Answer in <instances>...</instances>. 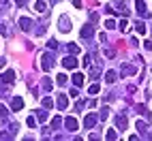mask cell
Here are the masks:
<instances>
[{
	"label": "cell",
	"instance_id": "obj_1",
	"mask_svg": "<svg viewBox=\"0 0 152 141\" xmlns=\"http://www.w3.org/2000/svg\"><path fill=\"white\" fill-rule=\"evenodd\" d=\"M39 62H41V68L43 70H52L54 68V56L52 54H43L41 58H39Z\"/></svg>",
	"mask_w": 152,
	"mask_h": 141
},
{
	"label": "cell",
	"instance_id": "obj_2",
	"mask_svg": "<svg viewBox=\"0 0 152 141\" xmlns=\"http://www.w3.org/2000/svg\"><path fill=\"white\" fill-rule=\"evenodd\" d=\"M135 9H137V13H139L141 17H150V13H148V7H146V2H144V0H137V2H135Z\"/></svg>",
	"mask_w": 152,
	"mask_h": 141
},
{
	"label": "cell",
	"instance_id": "obj_3",
	"mask_svg": "<svg viewBox=\"0 0 152 141\" xmlns=\"http://www.w3.org/2000/svg\"><path fill=\"white\" fill-rule=\"evenodd\" d=\"M116 126H118L120 130H126V126H129V120H126V116L118 113V116H116Z\"/></svg>",
	"mask_w": 152,
	"mask_h": 141
},
{
	"label": "cell",
	"instance_id": "obj_4",
	"mask_svg": "<svg viewBox=\"0 0 152 141\" xmlns=\"http://www.w3.org/2000/svg\"><path fill=\"white\" fill-rule=\"evenodd\" d=\"M62 66H64V68H77V58L66 56V58L62 60Z\"/></svg>",
	"mask_w": 152,
	"mask_h": 141
},
{
	"label": "cell",
	"instance_id": "obj_5",
	"mask_svg": "<svg viewBox=\"0 0 152 141\" xmlns=\"http://www.w3.org/2000/svg\"><path fill=\"white\" fill-rule=\"evenodd\" d=\"M0 81H2V84H13L15 81V73H13V70H4L2 77H0Z\"/></svg>",
	"mask_w": 152,
	"mask_h": 141
},
{
	"label": "cell",
	"instance_id": "obj_6",
	"mask_svg": "<svg viewBox=\"0 0 152 141\" xmlns=\"http://www.w3.org/2000/svg\"><path fill=\"white\" fill-rule=\"evenodd\" d=\"M19 28H22L24 32H28V30L32 28V19H30V17H22V19H19Z\"/></svg>",
	"mask_w": 152,
	"mask_h": 141
},
{
	"label": "cell",
	"instance_id": "obj_7",
	"mask_svg": "<svg viewBox=\"0 0 152 141\" xmlns=\"http://www.w3.org/2000/svg\"><path fill=\"white\" fill-rule=\"evenodd\" d=\"M22 107H24V98H22V96H15V98L11 100V109H13V111H19Z\"/></svg>",
	"mask_w": 152,
	"mask_h": 141
},
{
	"label": "cell",
	"instance_id": "obj_8",
	"mask_svg": "<svg viewBox=\"0 0 152 141\" xmlns=\"http://www.w3.org/2000/svg\"><path fill=\"white\" fill-rule=\"evenodd\" d=\"M60 30H62V32H69V30H71V19L66 15L60 17Z\"/></svg>",
	"mask_w": 152,
	"mask_h": 141
},
{
	"label": "cell",
	"instance_id": "obj_9",
	"mask_svg": "<svg viewBox=\"0 0 152 141\" xmlns=\"http://www.w3.org/2000/svg\"><path fill=\"white\" fill-rule=\"evenodd\" d=\"M64 126H66L69 130H77V126H79V124H77V120H75L73 116H69V118L64 120Z\"/></svg>",
	"mask_w": 152,
	"mask_h": 141
},
{
	"label": "cell",
	"instance_id": "obj_10",
	"mask_svg": "<svg viewBox=\"0 0 152 141\" xmlns=\"http://www.w3.org/2000/svg\"><path fill=\"white\" fill-rule=\"evenodd\" d=\"M94 124H96V116H94V113H88L86 120H84V126H86V128H92Z\"/></svg>",
	"mask_w": 152,
	"mask_h": 141
},
{
	"label": "cell",
	"instance_id": "obj_11",
	"mask_svg": "<svg viewBox=\"0 0 152 141\" xmlns=\"http://www.w3.org/2000/svg\"><path fill=\"white\" fill-rule=\"evenodd\" d=\"M34 11L37 13H45L47 11V4L43 2V0H37V2H34Z\"/></svg>",
	"mask_w": 152,
	"mask_h": 141
},
{
	"label": "cell",
	"instance_id": "obj_12",
	"mask_svg": "<svg viewBox=\"0 0 152 141\" xmlns=\"http://www.w3.org/2000/svg\"><path fill=\"white\" fill-rule=\"evenodd\" d=\"M56 105H58V109H66V105H69L66 96H64V94H60V96H58V100H56Z\"/></svg>",
	"mask_w": 152,
	"mask_h": 141
},
{
	"label": "cell",
	"instance_id": "obj_13",
	"mask_svg": "<svg viewBox=\"0 0 152 141\" xmlns=\"http://www.w3.org/2000/svg\"><path fill=\"white\" fill-rule=\"evenodd\" d=\"M84 79H86V77H84L82 73H75V75H73V84H75L77 88H82V86H84Z\"/></svg>",
	"mask_w": 152,
	"mask_h": 141
},
{
	"label": "cell",
	"instance_id": "obj_14",
	"mask_svg": "<svg viewBox=\"0 0 152 141\" xmlns=\"http://www.w3.org/2000/svg\"><path fill=\"white\" fill-rule=\"evenodd\" d=\"M92 34H94V28H90V26H84V28H82V36H84V39H90Z\"/></svg>",
	"mask_w": 152,
	"mask_h": 141
},
{
	"label": "cell",
	"instance_id": "obj_15",
	"mask_svg": "<svg viewBox=\"0 0 152 141\" xmlns=\"http://www.w3.org/2000/svg\"><path fill=\"white\" fill-rule=\"evenodd\" d=\"M122 75H135V66H131V64H122Z\"/></svg>",
	"mask_w": 152,
	"mask_h": 141
},
{
	"label": "cell",
	"instance_id": "obj_16",
	"mask_svg": "<svg viewBox=\"0 0 152 141\" xmlns=\"http://www.w3.org/2000/svg\"><path fill=\"white\" fill-rule=\"evenodd\" d=\"M116 77H118V75L114 73V70H107V73H105V81H107V84H114Z\"/></svg>",
	"mask_w": 152,
	"mask_h": 141
},
{
	"label": "cell",
	"instance_id": "obj_17",
	"mask_svg": "<svg viewBox=\"0 0 152 141\" xmlns=\"http://www.w3.org/2000/svg\"><path fill=\"white\" fill-rule=\"evenodd\" d=\"M135 28H137L139 34H146V26H144V22H135Z\"/></svg>",
	"mask_w": 152,
	"mask_h": 141
},
{
	"label": "cell",
	"instance_id": "obj_18",
	"mask_svg": "<svg viewBox=\"0 0 152 141\" xmlns=\"http://www.w3.org/2000/svg\"><path fill=\"white\" fill-rule=\"evenodd\" d=\"M99 90H101V86H99V84H90L88 92H90V94H99Z\"/></svg>",
	"mask_w": 152,
	"mask_h": 141
},
{
	"label": "cell",
	"instance_id": "obj_19",
	"mask_svg": "<svg viewBox=\"0 0 152 141\" xmlns=\"http://www.w3.org/2000/svg\"><path fill=\"white\" fill-rule=\"evenodd\" d=\"M52 88H54V84H52V81H49V79L45 77V79H43V90H45V92H49Z\"/></svg>",
	"mask_w": 152,
	"mask_h": 141
},
{
	"label": "cell",
	"instance_id": "obj_20",
	"mask_svg": "<svg viewBox=\"0 0 152 141\" xmlns=\"http://www.w3.org/2000/svg\"><path fill=\"white\" fill-rule=\"evenodd\" d=\"M43 107H45V109H49V107H54V100L49 98V96H45V98H43Z\"/></svg>",
	"mask_w": 152,
	"mask_h": 141
},
{
	"label": "cell",
	"instance_id": "obj_21",
	"mask_svg": "<svg viewBox=\"0 0 152 141\" xmlns=\"http://www.w3.org/2000/svg\"><path fill=\"white\" fill-rule=\"evenodd\" d=\"M146 128H148V124H146V122H141V120H139V122H137V130H139L141 135H144V130H146Z\"/></svg>",
	"mask_w": 152,
	"mask_h": 141
},
{
	"label": "cell",
	"instance_id": "obj_22",
	"mask_svg": "<svg viewBox=\"0 0 152 141\" xmlns=\"http://www.w3.org/2000/svg\"><path fill=\"white\" fill-rule=\"evenodd\" d=\"M99 75H101V70H99L96 66H94V68H90V77H92V79H96Z\"/></svg>",
	"mask_w": 152,
	"mask_h": 141
},
{
	"label": "cell",
	"instance_id": "obj_23",
	"mask_svg": "<svg viewBox=\"0 0 152 141\" xmlns=\"http://www.w3.org/2000/svg\"><path fill=\"white\" fill-rule=\"evenodd\" d=\"M120 30H122V32H129V22H126V19L120 22Z\"/></svg>",
	"mask_w": 152,
	"mask_h": 141
},
{
	"label": "cell",
	"instance_id": "obj_24",
	"mask_svg": "<svg viewBox=\"0 0 152 141\" xmlns=\"http://www.w3.org/2000/svg\"><path fill=\"white\" fill-rule=\"evenodd\" d=\"M69 52H71V54H79V47H77L75 43H71V45H69Z\"/></svg>",
	"mask_w": 152,
	"mask_h": 141
},
{
	"label": "cell",
	"instance_id": "obj_25",
	"mask_svg": "<svg viewBox=\"0 0 152 141\" xmlns=\"http://www.w3.org/2000/svg\"><path fill=\"white\" fill-rule=\"evenodd\" d=\"M56 79H58V84H60V86H64V84H66V75H62V73H60Z\"/></svg>",
	"mask_w": 152,
	"mask_h": 141
},
{
	"label": "cell",
	"instance_id": "obj_26",
	"mask_svg": "<svg viewBox=\"0 0 152 141\" xmlns=\"http://www.w3.org/2000/svg\"><path fill=\"white\" fill-rule=\"evenodd\" d=\"M105 137H107V139H111V141H114V139H116L118 135H116V130H107V133H105Z\"/></svg>",
	"mask_w": 152,
	"mask_h": 141
},
{
	"label": "cell",
	"instance_id": "obj_27",
	"mask_svg": "<svg viewBox=\"0 0 152 141\" xmlns=\"http://www.w3.org/2000/svg\"><path fill=\"white\" fill-rule=\"evenodd\" d=\"M105 28H107V30L116 28V22H114V19H107V22H105Z\"/></svg>",
	"mask_w": 152,
	"mask_h": 141
},
{
	"label": "cell",
	"instance_id": "obj_28",
	"mask_svg": "<svg viewBox=\"0 0 152 141\" xmlns=\"http://www.w3.org/2000/svg\"><path fill=\"white\" fill-rule=\"evenodd\" d=\"M37 118L41 120V122H45V120H47V113H45V111H37Z\"/></svg>",
	"mask_w": 152,
	"mask_h": 141
},
{
	"label": "cell",
	"instance_id": "obj_29",
	"mask_svg": "<svg viewBox=\"0 0 152 141\" xmlns=\"http://www.w3.org/2000/svg\"><path fill=\"white\" fill-rule=\"evenodd\" d=\"M26 124H28L30 128H34V126H37V120H34V118H28V120H26Z\"/></svg>",
	"mask_w": 152,
	"mask_h": 141
},
{
	"label": "cell",
	"instance_id": "obj_30",
	"mask_svg": "<svg viewBox=\"0 0 152 141\" xmlns=\"http://www.w3.org/2000/svg\"><path fill=\"white\" fill-rule=\"evenodd\" d=\"M103 54H105L107 58H114V56H116V52H114V49H105V52H103Z\"/></svg>",
	"mask_w": 152,
	"mask_h": 141
},
{
	"label": "cell",
	"instance_id": "obj_31",
	"mask_svg": "<svg viewBox=\"0 0 152 141\" xmlns=\"http://www.w3.org/2000/svg\"><path fill=\"white\" fill-rule=\"evenodd\" d=\"M116 7H118V9H124L126 2H124V0H116Z\"/></svg>",
	"mask_w": 152,
	"mask_h": 141
},
{
	"label": "cell",
	"instance_id": "obj_32",
	"mask_svg": "<svg viewBox=\"0 0 152 141\" xmlns=\"http://www.w3.org/2000/svg\"><path fill=\"white\" fill-rule=\"evenodd\" d=\"M107 116H109V109H103L101 111V120H107Z\"/></svg>",
	"mask_w": 152,
	"mask_h": 141
},
{
	"label": "cell",
	"instance_id": "obj_33",
	"mask_svg": "<svg viewBox=\"0 0 152 141\" xmlns=\"http://www.w3.org/2000/svg\"><path fill=\"white\" fill-rule=\"evenodd\" d=\"M52 126H54V128L60 126V118H54V120H52Z\"/></svg>",
	"mask_w": 152,
	"mask_h": 141
},
{
	"label": "cell",
	"instance_id": "obj_34",
	"mask_svg": "<svg viewBox=\"0 0 152 141\" xmlns=\"http://www.w3.org/2000/svg\"><path fill=\"white\" fill-rule=\"evenodd\" d=\"M4 116H7V107L0 105V118H4Z\"/></svg>",
	"mask_w": 152,
	"mask_h": 141
},
{
	"label": "cell",
	"instance_id": "obj_35",
	"mask_svg": "<svg viewBox=\"0 0 152 141\" xmlns=\"http://www.w3.org/2000/svg\"><path fill=\"white\" fill-rule=\"evenodd\" d=\"M0 34H2V36L9 34V32H7V26H2V24H0Z\"/></svg>",
	"mask_w": 152,
	"mask_h": 141
},
{
	"label": "cell",
	"instance_id": "obj_36",
	"mask_svg": "<svg viewBox=\"0 0 152 141\" xmlns=\"http://www.w3.org/2000/svg\"><path fill=\"white\" fill-rule=\"evenodd\" d=\"M47 47H49V49H56V47H58V43H56V41H49V43H47Z\"/></svg>",
	"mask_w": 152,
	"mask_h": 141
},
{
	"label": "cell",
	"instance_id": "obj_37",
	"mask_svg": "<svg viewBox=\"0 0 152 141\" xmlns=\"http://www.w3.org/2000/svg\"><path fill=\"white\" fill-rule=\"evenodd\" d=\"M144 47L148 49V52H152V41H146V43H144Z\"/></svg>",
	"mask_w": 152,
	"mask_h": 141
},
{
	"label": "cell",
	"instance_id": "obj_38",
	"mask_svg": "<svg viewBox=\"0 0 152 141\" xmlns=\"http://www.w3.org/2000/svg\"><path fill=\"white\" fill-rule=\"evenodd\" d=\"M99 41H101V43H105V41H107V34H105V32H103V34H99Z\"/></svg>",
	"mask_w": 152,
	"mask_h": 141
},
{
	"label": "cell",
	"instance_id": "obj_39",
	"mask_svg": "<svg viewBox=\"0 0 152 141\" xmlns=\"http://www.w3.org/2000/svg\"><path fill=\"white\" fill-rule=\"evenodd\" d=\"M15 2H17V7H24V4L28 2V0H15Z\"/></svg>",
	"mask_w": 152,
	"mask_h": 141
},
{
	"label": "cell",
	"instance_id": "obj_40",
	"mask_svg": "<svg viewBox=\"0 0 152 141\" xmlns=\"http://www.w3.org/2000/svg\"><path fill=\"white\" fill-rule=\"evenodd\" d=\"M73 4L75 7H82V0H73Z\"/></svg>",
	"mask_w": 152,
	"mask_h": 141
},
{
	"label": "cell",
	"instance_id": "obj_41",
	"mask_svg": "<svg viewBox=\"0 0 152 141\" xmlns=\"http://www.w3.org/2000/svg\"><path fill=\"white\" fill-rule=\"evenodd\" d=\"M4 66V58H0V68H2Z\"/></svg>",
	"mask_w": 152,
	"mask_h": 141
},
{
	"label": "cell",
	"instance_id": "obj_42",
	"mask_svg": "<svg viewBox=\"0 0 152 141\" xmlns=\"http://www.w3.org/2000/svg\"><path fill=\"white\" fill-rule=\"evenodd\" d=\"M0 4H7V0H0Z\"/></svg>",
	"mask_w": 152,
	"mask_h": 141
}]
</instances>
